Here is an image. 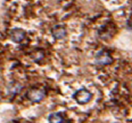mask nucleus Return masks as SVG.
<instances>
[{
  "mask_svg": "<svg viewBox=\"0 0 132 123\" xmlns=\"http://www.w3.org/2000/svg\"><path fill=\"white\" fill-rule=\"evenodd\" d=\"M93 97V94L90 93V92L85 89V88H81L79 90H77L74 95H73V98L75 99V101L79 104H85L87 103Z\"/></svg>",
  "mask_w": 132,
  "mask_h": 123,
  "instance_id": "1",
  "label": "nucleus"
},
{
  "mask_svg": "<svg viewBox=\"0 0 132 123\" xmlns=\"http://www.w3.org/2000/svg\"><path fill=\"white\" fill-rule=\"evenodd\" d=\"M28 99L31 101H35V102H39L41 100L44 99L45 97V91L41 90V89H31L28 92V95H27Z\"/></svg>",
  "mask_w": 132,
  "mask_h": 123,
  "instance_id": "2",
  "label": "nucleus"
},
{
  "mask_svg": "<svg viewBox=\"0 0 132 123\" xmlns=\"http://www.w3.org/2000/svg\"><path fill=\"white\" fill-rule=\"evenodd\" d=\"M26 37V33L21 28H14L10 33V39L14 43H21Z\"/></svg>",
  "mask_w": 132,
  "mask_h": 123,
  "instance_id": "3",
  "label": "nucleus"
},
{
  "mask_svg": "<svg viewBox=\"0 0 132 123\" xmlns=\"http://www.w3.org/2000/svg\"><path fill=\"white\" fill-rule=\"evenodd\" d=\"M96 62L100 65H108L112 62V57L106 51H100L96 56Z\"/></svg>",
  "mask_w": 132,
  "mask_h": 123,
  "instance_id": "4",
  "label": "nucleus"
},
{
  "mask_svg": "<svg viewBox=\"0 0 132 123\" xmlns=\"http://www.w3.org/2000/svg\"><path fill=\"white\" fill-rule=\"evenodd\" d=\"M65 34H67V32H65V28L62 25H56L52 28V36L55 40L63 39L65 37Z\"/></svg>",
  "mask_w": 132,
  "mask_h": 123,
  "instance_id": "5",
  "label": "nucleus"
},
{
  "mask_svg": "<svg viewBox=\"0 0 132 123\" xmlns=\"http://www.w3.org/2000/svg\"><path fill=\"white\" fill-rule=\"evenodd\" d=\"M49 123H63V118L59 113H53L49 116Z\"/></svg>",
  "mask_w": 132,
  "mask_h": 123,
  "instance_id": "6",
  "label": "nucleus"
},
{
  "mask_svg": "<svg viewBox=\"0 0 132 123\" xmlns=\"http://www.w3.org/2000/svg\"><path fill=\"white\" fill-rule=\"evenodd\" d=\"M128 27H129V29H131V30H132V21H130V22H129Z\"/></svg>",
  "mask_w": 132,
  "mask_h": 123,
  "instance_id": "7",
  "label": "nucleus"
}]
</instances>
